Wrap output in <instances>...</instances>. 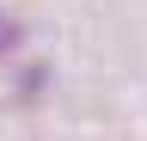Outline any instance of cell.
Returning a JSON list of instances; mask_svg holds the SVG:
<instances>
[{"label": "cell", "instance_id": "6da1fadb", "mask_svg": "<svg viewBox=\"0 0 147 141\" xmlns=\"http://www.w3.org/2000/svg\"><path fill=\"white\" fill-rule=\"evenodd\" d=\"M18 37H25V25H18V19H6V12H0V49H12Z\"/></svg>", "mask_w": 147, "mask_h": 141}]
</instances>
